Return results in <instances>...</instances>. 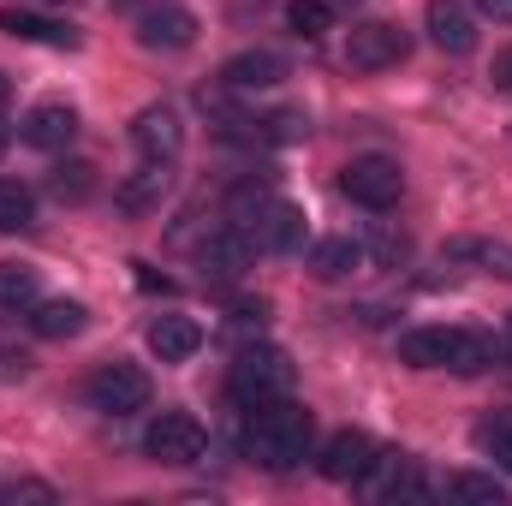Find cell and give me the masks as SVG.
Listing matches in <instances>:
<instances>
[{
  "mask_svg": "<svg viewBox=\"0 0 512 506\" xmlns=\"http://www.w3.org/2000/svg\"><path fill=\"white\" fill-rule=\"evenodd\" d=\"M310 441H316V423L304 405L292 399H268V405H251L245 417V459L262 465V471H292L310 459Z\"/></svg>",
  "mask_w": 512,
  "mask_h": 506,
  "instance_id": "1",
  "label": "cell"
},
{
  "mask_svg": "<svg viewBox=\"0 0 512 506\" xmlns=\"http://www.w3.org/2000/svg\"><path fill=\"white\" fill-rule=\"evenodd\" d=\"M399 364L477 376V370L495 364V340H483V334H471V328H411V334H399Z\"/></svg>",
  "mask_w": 512,
  "mask_h": 506,
  "instance_id": "2",
  "label": "cell"
},
{
  "mask_svg": "<svg viewBox=\"0 0 512 506\" xmlns=\"http://www.w3.org/2000/svg\"><path fill=\"white\" fill-rule=\"evenodd\" d=\"M227 393L251 411V405H268V399H286L292 393V358L280 346H245L227 370Z\"/></svg>",
  "mask_w": 512,
  "mask_h": 506,
  "instance_id": "3",
  "label": "cell"
},
{
  "mask_svg": "<svg viewBox=\"0 0 512 506\" xmlns=\"http://www.w3.org/2000/svg\"><path fill=\"white\" fill-rule=\"evenodd\" d=\"M340 191L358 203V209H393L399 203V191H405V173H399V161L393 155H352L346 167H340Z\"/></svg>",
  "mask_w": 512,
  "mask_h": 506,
  "instance_id": "4",
  "label": "cell"
},
{
  "mask_svg": "<svg viewBox=\"0 0 512 506\" xmlns=\"http://www.w3.org/2000/svg\"><path fill=\"white\" fill-rule=\"evenodd\" d=\"M203 447H209V435H203V423L191 411H161L143 429V453L155 465H191V459H203Z\"/></svg>",
  "mask_w": 512,
  "mask_h": 506,
  "instance_id": "5",
  "label": "cell"
},
{
  "mask_svg": "<svg viewBox=\"0 0 512 506\" xmlns=\"http://www.w3.org/2000/svg\"><path fill=\"white\" fill-rule=\"evenodd\" d=\"M90 405L96 411H108V417H131V411H143L149 405V376L137 370V364H102L96 376H90Z\"/></svg>",
  "mask_w": 512,
  "mask_h": 506,
  "instance_id": "6",
  "label": "cell"
},
{
  "mask_svg": "<svg viewBox=\"0 0 512 506\" xmlns=\"http://www.w3.org/2000/svg\"><path fill=\"white\" fill-rule=\"evenodd\" d=\"M405 30L399 24H382V18H370V24H352V36H346V66L352 72H387V66H399L405 60Z\"/></svg>",
  "mask_w": 512,
  "mask_h": 506,
  "instance_id": "7",
  "label": "cell"
},
{
  "mask_svg": "<svg viewBox=\"0 0 512 506\" xmlns=\"http://www.w3.org/2000/svg\"><path fill=\"white\" fill-rule=\"evenodd\" d=\"M137 42L143 48H161V54H179V48L197 42V18L185 6H173V0H155V6L137 12Z\"/></svg>",
  "mask_w": 512,
  "mask_h": 506,
  "instance_id": "8",
  "label": "cell"
},
{
  "mask_svg": "<svg viewBox=\"0 0 512 506\" xmlns=\"http://www.w3.org/2000/svg\"><path fill=\"white\" fill-rule=\"evenodd\" d=\"M358 489H364V495H376V501H399V495L423 501V495H429V489L417 483V471H411V459H405V453H376V459L364 465Z\"/></svg>",
  "mask_w": 512,
  "mask_h": 506,
  "instance_id": "9",
  "label": "cell"
},
{
  "mask_svg": "<svg viewBox=\"0 0 512 506\" xmlns=\"http://www.w3.org/2000/svg\"><path fill=\"white\" fill-rule=\"evenodd\" d=\"M131 143H137V155L143 161H173L179 155V143H185V126H179V114L173 108H143L137 120H131Z\"/></svg>",
  "mask_w": 512,
  "mask_h": 506,
  "instance_id": "10",
  "label": "cell"
},
{
  "mask_svg": "<svg viewBox=\"0 0 512 506\" xmlns=\"http://www.w3.org/2000/svg\"><path fill=\"white\" fill-rule=\"evenodd\" d=\"M370 459H376V441H370L364 429H340V435H328V447H322L316 465H322L328 483H358Z\"/></svg>",
  "mask_w": 512,
  "mask_h": 506,
  "instance_id": "11",
  "label": "cell"
},
{
  "mask_svg": "<svg viewBox=\"0 0 512 506\" xmlns=\"http://www.w3.org/2000/svg\"><path fill=\"white\" fill-rule=\"evenodd\" d=\"M239 233H251L256 251H298L304 245V215L292 209V203H262V215H256L251 227H239Z\"/></svg>",
  "mask_w": 512,
  "mask_h": 506,
  "instance_id": "12",
  "label": "cell"
},
{
  "mask_svg": "<svg viewBox=\"0 0 512 506\" xmlns=\"http://www.w3.org/2000/svg\"><path fill=\"white\" fill-rule=\"evenodd\" d=\"M429 42L441 54H471L477 48V18L465 0H429Z\"/></svg>",
  "mask_w": 512,
  "mask_h": 506,
  "instance_id": "13",
  "label": "cell"
},
{
  "mask_svg": "<svg viewBox=\"0 0 512 506\" xmlns=\"http://www.w3.org/2000/svg\"><path fill=\"white\" fill-rule=\"evenodd\" d=\"M251 256H256L251 233H239V227L227 221L221 233L203 239V274H215V280H239V274L251 268Z\"/></svg>",
  "mask_w": 512,
  "mask_h": 506,
  "instance_id": "14",
  "label": "cell"
},
{
  "mask_svg": "<svg viewBox=\"0 0 512 506\" xmlns=\"http://www.w3.org/2000/svg\"><path fill=\"white\" fill-rule=\"evenodd\" d=\"M197 346H203V328L191 316H155L149 322V352L161 364H185V358H197Z\"/></svg>",
  "mask_w": 512,
  "mask_h": 506,
  "instance_id": "15",
  "label": "cell"
},
{
  "mask_svg": "<svg viewBox=\"0 0 512 506\" xmlns=\"http://www.w3.org/2000/svg\"><path fill=\"white\" fill-rule=\"evenodd\" d=\"M280 78H286V60H280V54H268V48L233 54V60L221 66V84H227V90H274Z\"/></svg>",
  "mask_w": 512,
  "mask_h": 506,
  "instance_id": "16",
  "label": "cell"
},
{
  "mask_svg": "<svg viewBox=\"0 0 512 506\" xmlns=\"http://www.w3.org/2000/svg\"><path fill=\"white\" fill-rule=\"evenodd\" d=\"M78 137V114L66 102H36L30 120H24V143L30 149H66Z\"/></svg>",
  "mask_w": 512,
  "mask_h": 506,
  "instance_id": "17",
  "label": "cell"
},
{
  "mask_svg": "<svg viewBox=\"0 0 512 506\" xmlns=\"http://www.w3.org/2000/svg\"><path fill=\"white\" fill-rule=\"evenodd\" d=\"M167 185H173V161H143L126 185H120V209H126V215H149V209H161Z\"/></svg>",
  "mask_w": 512,
  "mask_h": 506,
  "instance_id": "18",
  "label": "cell"
},
{
  "mask_svg": "<svg viewBox=\"0 0 512 506\" xmlns=\"http://www.w3.org/2000/svg\"><path fill=\"white\" fill-rule=\"evenodd\" d=\"M84 322H90V310L78 304V298H36L30 304V328L42 334V340H72V334H84Z\"/></svg>",
  "mask_w": 512,
  "mask_h": 506,
  "instance_id": "19",
  "label": "cell"
},
{
  "mask_svg": "<svg viewBox=\"0 0 512 506\" xmlns=\"http://www.w3.org/2000/svg\"><path fill=\"white\" fill-rule=\"evenodd\" d=\"M0 30L18 36V42H48V48H78V30L72 24H54V18H36V12H18L6 6L0 12Z\"/></svg>",
  "mask_w": 512,
  "mask_h": 506,
  "instance_id": "20",
  "label": "cell"
},
{
  "mask_svg": "<svg viewBox=\"0 0 512 506\" xmlns=\"http://www.w3.org/2000/svg\"><path fill=\"white\" fill-rule=\"evenodd\" d=\"M358 262H364L358 239H316L310 245V274L316 280H346V274H358Z\"/></svg>",
  "mask_w": 512,
  "mask_h": 506,
  "instance_id": "21",
  "label": "cell"
},
{
  "mask_svg": "<svg viewBox=\"0 0 512 506\" xmlns=\"http://www.w3.org/2000/svg\"><path fill=\"white\" fill-rule=\"evenodd\" d=\"M507 483L501 477H483V471H459L447 477V501H477V506H507Z\"/></svg>",
  "mask_w": 512,
  "mask_h": 506,
  "instance_id": "22",
  "label": "cell"
},
{
  "mask_svg": "<svg viewBox=\"0 0 512 506\" xmlns=\"http://www.w3.org/2000/svg\"><path fill=\"white\" fill-rule=\"evenodd\" d=\"M36 221V197L18 179H0V233H24Z\"/></svg>",
  "mask_w": 512,
  "mask_h": 506,
  "instance_id": "23",
  "label": "cell"
},
{
  "mask_svg": "<svg viewBox=\"0 0 512 506\" xmlns=\"http://www.w3.org/2000/svg\"><path fill=\"white\" fill-rule=\"evenodd\" d=\"M36 304V268L0 262V310H30Z\"/></svg>",
  "mask_w": 512,
  "mask_h": 506,
  "instance_id": "24",
  "label": "cell"
},
{
  "mask_svg": "<svg viewBox=\"0 0 512 506\" xmlns=\"http://www.w3.org/2000/svg\"><path fill=\"white\" fill-rule=\"evenodd\" d=\"M477 447H483L501 471H512V411H495V417L477 423Z\"/></svg>",
  "mask_w": 512,
  "mask_h": 506,
  "instance_id": "25",
  "label": "cell"
},
{
  "mask_svg": "<svg viewBox=\"0 0 512 506\" xmlns=\"http://www.w3.org/2000/svg\"><path fill=\"white\" fill-rule=\"evenodd\" d=\"M286 24L298 30V36H328V24H334V6L328 0H286Z\"/></svg>",
  "mask_w": 512,
  "mask_h": 506,
  "instance_id": "26",
  "label": "cell"
},
{
  "mask_svg": "<svg viewBox=\"0 0 512 506\" xmlns=\"http://www.w3.org/2000/svg\"><path fill=\"white\" fill-rule=\"evenodd\" d=\"M96 191V167L90 161H66V167H54V197L60 203H84Z\"/></svg>",
  "mask_w": 512,
  "mask_h": 506,
  "instance_id": "27",
  "label": "cell"
},
{
  "mask_svg": "<svg viewBox=\"0 0 512 506\" xmlns=\"http://www.w3.org/2000/svg\"><path fill=\"white\" fill-rule=\"evenodd\" d=\"M453 256H465V262H483L489 274H507L512 280V245H489V239H459V245H447Z\"/></svg>",
  "mask_w": 512,
  "mask_h": 506,
  "instance_id": "28",
  "label": "cell"
},
{
  "mask_svg": "<svg viewBox=\"0 0 512 506\" xmlns=\"http://www.w3.org/2000/svg\"><path fill=\"white\" fill-rule=\"evenodd\" d=\"M24 501H36V506H54L60 495H54L48 483H30V477H18V483H0V506H24Z\"/></svg>",
  "mask_w": 512,
  "mask_h": 506,
  "instance_id": "29",
  "label": "cell"
},
{
  "mask_svg": "<svg viewBox=\"0 0 512 506\" xmlns=\"http://www.w3.org/2000/svg\"><path fill=\"white\" fill-rule=\"evenodd\" d=\"M370 251L382 256L387 268H399V262H405V251H411V245H405V233H387V227H382V233L370 239Z\"/></svg>",
  "mask_w": 512,
  "mask_h": 506,
  "instance_id": "30",
  "label": "cell"
},
{
  "mask_svg": "<svg viewBox=\"0 0 512 506\" xmlns=\"http://www.w3.org/2000/svg\"><path fill=\"white\" fill-rule=\"evenodd\" d=\"M477 12L495 18V24H512V0H477Z\"/></svg>",
  "mask_w": 512,
  "mask_h": 506,
  "instance_id": "31",
  "label": "cell"
},
{
  "mask_svg": "<svg viewBox=\"0 0 512 506\" xmlns=\"http://www.w3.org/2000/svg\"><path fill=\"white\" fill-rule=\"evenodd\" d=\"M489 78H495V90H512V48L495 60V72H489Z\"/></svg>",
  "mask_w": 512,
  "mask_h": 506,
  "instance_id": "32",
  "label": "cell"
},
{
  "mask_svg": "<svg viewBox=\"0 0 512 506\" xmlns=\"http://www.w3.org/2000/svg\"><path fill=\"white\" fill-rule=\"evenodd\" d=\"M6 102H12V84H6V78H0V114H6Z\"/></svg>",
  "mask_w": 512,
  "mask_h": 506,
  "instance_id": "33",
  "label": "cell"
},
{
  "mask_svg": "<svg viewBox=\"0 0 512 506\" xmlns=\"http://www.w3.org/2000/svg\"><path fill=\"white\" fill-rule=\"evenodd\" d=\"M501 352H507V358H512V322H507V334H501Z\"/></svg>",
  "mask_w": 512,
  "mask_h": 506,
  "instance_id": "34",
  "label": "cell"
},
{
  "mask_svg": "<svg viewBox=\"0 0 512 506\" xmlns=\"http://www.w3.org/2000/svg\"><path fill=\"white\" fill-rule=\"evenodd\" d=\"M120 6H155V0H120Z\"/></svg>",
  "mask_w": 512,
  "mask_h": 506,
  "instance_id": "35",
  "label": "cell"
},
{
  "mask_svg": "<svg viewBox=\"0 0 512 506\" xmlns=\"http://www.w3.org/2000/svg\"><path fill=\"white\" fill-rule=\"evenodd\" d=\"M0 155H6V126H0Z\"/></svg>",
  "mask_w": 512,
  "mask_h": 506,
  "instance_id": "36",
  "label": "cell"
},
{
  "mask_svg": "<svg viewBox=\"0 0 512 506\" xmlns=\"http://www.w3.org/2000/svg\"><path fill=\"white\" fill-rule=\"evenodd\" d=\"M42 6H66V0H42Z\"/></svg>",
  "mask_w": 512,
  "mask_h": 506,
  "instance_id": "37",
  "label": "cell"
},
{
  "mask_svg": "<svg viewBox=\"0 0 512 506\" xmlns=\"http://www.w3.org/2000/svg\"><path fill=\"white\" fill-rule=\"evenodd\" d=\"M346 6H352V0H346Z\"/></svg>",
  "mask_w": 512,
  "mask_h": 506,
  "instance_id": "38",
  "label": "cell"
}]
</instances>
